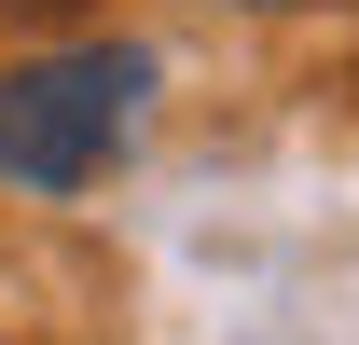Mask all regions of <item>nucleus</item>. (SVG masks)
<instances>
[{
  "label": "nucleus",
  "instance_id": "1",
  "mask_svg": "<svg viewBox=\"0 0 359 345\" xmlns=\"http://www.w3.org/2000/svg\"><path fill=\"white\" fill-rule=\"evenodd\" d=\"M152 111V55L138 42H69V55H28L0 69V180L14 194H83L125 125Z\"/></svg>",
  "mask_w": 359,
  "mask_h": 345
}]
</instances>
